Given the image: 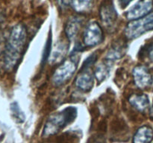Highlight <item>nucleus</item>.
I'll return each mask as SVG.
<instances>
[{"label":"nucleus","instance_id":"15","mask_svg":"<svg viewBox=\"0 0 153 143\" xmlns=\"http://www.w3.org/2000/svg\"><path fill=\"white\" fill-rule=\"evenodd\" d=\"M109 61L110 60H108V62L101 63L96 67L95 72H94V76H95L98 83L102 82L109 75L111 69V64L109 63Z\"/></svg>","mask_w":153,"mask_h":143},{"label":"nucleus","instance_id":"11","mask_svg":"<svg viewBox=\"0 0 153 143\" xmlns=\"http://www.w3.org/2000/svg\"><path fill=\"white\" fill-rule=\"evenodd\" d=\"M68 44L65 40L58 42L54 47L53 51L51 53L49 62L52 64H55L63 60L68 50Z\"/></svg>","mask_w":153,"mask_h":143},{"label":"nucleus","instance_id":"22","mask_svg":"<svg viewBox=\"0 0 153 143\" xmlns=\"http://www.w3.org/2000/svg\"><path fill=\"white\" fill-rule=\"evenodd\" d=\"M97 59V56L96 54H94V55H91L89 57H88L86 59V60L85 61L83 64V66H82V69H88L91 68V66L94 65V63L96 62V60Z\"/></svg>","mask_w":153,"mask_h":143},{"label":"nucleus","instance_id":"1","mask_svg":"<svg viewBox=\"0 0 153 143\" xmlns=\"http://www.w3.org/2000/svg\"><path fill=\"white\" fill-rule=\"evenodd\" d=\"M27 37V29L24 25L16 24L12 28L4 53V67L7 70H13L20 60Z\"/></svg>","mask_w":153,"mask_h":143},{"label":"nucleus","instance_id":"23","mask_svg":"<svg viewBox=\"0 0 153 143\" xmlns=\"http://www.w3.org/2000/svg\"><path fill=\"white\" fill-rule=\"evenodd\" d=\"M119 1L120 4L122 7H126L132 0H118Z\"/></svg>","mask_w":153,"mask_h":143},{"label":"nucleus","instance_id":"14","mask_svg":"<svg viewBox=\"0 0 153 143\" xmlns=\"http://www.w3.org/2000/svg\"><path fill=\"white\" fill-rule=\"evenodd\" d=\"M126 46L125 43L120 42V43H115L108 52L106 55V58L108 60H116L122 57L126 53Z\"/></svg>","mask_w":153,"mask_h":143},{"label":"nucleus","instance_id":"6","mask_svg":"<svg viewBox=\"0 0 153 143\" xmlns=\"http://www.w3.org/2000/svg\"><path fill=\"white\" fill-rule=\"evenodd\" d=\"M102 22L108 29H112L116 25L118 15L112 0H104L100 5Z\"/></svg>","mask_w":153,"mask_h":143},{"label":"nucleus","instance_id":"18","mask_svg":"<svg viewBox=\"0 0 153 143\" xmlns=\"http://www.w3.org/2000/svg\"><path fill=\"white\" fill-rule=\"evenodd\" d=\"M80 137L74 132H67L64 133L59 138V143H78Z\"/></svg>","mask_w":153,"mask_h":143},{"label":"nucleus","instance_id":"25","mask_svg":"<svg viewBox=\"0 0 153 143\" xmlns=\"http://www.w3.org/2000/svg\"><path fill=\"white\" fill-rule=\"evenodd\" d=\"M57 1H58V3H59L60 4H61V5L63 6L67 5V3L68 2V0H57Z\"/></svg>","mask_w":153,"mask_h":143},{"label":"nucleus","instance_id":"2","mask_svg":"<svg viewBox=\"0 0 153 143\" xmlns=\"http://www.w3.org/2000/svg\"><path fill=\"white\" fill-rule=\"evenodd\" d=\"M77 116V109L68 107L58 113L52 115L45 124L43 136L49 137L59 133L61 130L72 123Z\"/></svg>","mask_w":153,"mask_h":143},{"label":"nucleus","instance_id":"4","mask_svg":"<svg viewBox=\"0 0 153 143\" xmlns=\"http://www.w3.org/2000/svg\"><path fill=\"white\" fill-rule=\"evenodd\" d=\"M152 30L153 13H150L140 19L131 21L126 28L125 35L128 39L134 40Z\"/></svg>","mask_w":153,"mask_h":143},{"label":"nucleus","instance_id":"21","mask_svg":"<svg viewBox=\"0 0 153 143\" xmlns=\"http://www.w3.org/2000/svg\"><path fill=\"white\" fill-rule=\"evenodd\" d=\"M88 143H105L104 136L102 133L95 134L88 139Z\"/></svg>","mask_w":153,"mask_h":143},{"label":"nucleus","instance_id":"24","mask_svg":"<svg viewBox=\"0 0 153 143\" xmlns=\"http://www.w3.org/2000/svg\"><path fill=\"white\" fill-rule=\"evenodd\" d=\"M148 55H149V57L150 58V60H153V44L150 46L149 49V52H148Z\"/></svg>","mask_w":153,"mask_h":143},{"label":"nucleus","instance_id":"16","mask_svg":"<svg viewBox=\"0 0 153 143\" xmlns=\"http://www.w3.org/2000/svg\"><path fill=\"white\" fill-rule=\"evenodd\" d=\"M72 7L78 13H85L91 10L93 0H70Z\"/></svg>","mask_w":153,"mask_h":143},{"label":"nucleus","instance_id":"13","mask_svg":"<svg viewBox=\"0 0 153 143\" xmlns=\"http://www.w3.org/2000/svg\"><path fill=\"white\" fill-rule=\"evenodd\" d=\"M131 106L140 112H144L149 107V98L145 94H134L128 98Z\"/></svg>","mask_w":153,"mask_h":143},{"label":"nucleus","instance_id":"27","mask_svg":"<svg viewBox=\"0 0 153 143\" xmlns=\"http://www.w3.org/2000/svg\"><path fill=\"white\" fill-rule=\"evenodd\" d=\"M151 86H152V89H153V76H152V85H151Z\"/></svg>","mask_w":153,"mask_h":143},{"label":"nucleus","instance_id":"5","mask_svg":"<svg viewBox=\"0 0 153 143\" xmlns=\"http://www.w3.org/2000/svg\"><path fill=\"white\" fill-rule=\"evenodd\" d=\"M103 40L101 26L97 22H91L85 28L83 34L84 44L88 47H94L100 44Z\"/></svg>","mask_w":153,"mask_h":143},{"label":"nucleus","instance_id":"19","mask_svg":"<svg viewBox=\"0 0 153 143\" xmlns=\"http://www.w3.org/2000/svg\"><path fill=\"white\" fill-rule=\"evenodd\" d=\"M52 35H51V31H49V37L47 39V41H46V46H45L44 50L43 52V60H42V62L43 63H44L46 60H47L48 57L51 54V50H52Z\"/></svg>","mask_w":153,"mask_h":143},{"label":"nucleus","instance_id":"3","mask_svg":"<svg viewBox=\"0 0 153 143\" xmlns=\"http://www.w3.org/2000/svg\"><path fill=\"white\" fill-rule=\"evenodd\" d=\"M80 49H75V52L72 54L68 59L63 61L62 63L56 69L52 76V82L55 86H61L64 83H67L73 76L77 69L78 62Z\"/></svg>","mask_w":153,"mask_h":143},{"label":"nucleus","instance_id":"20","mask_svg":"<svg viewBox=\"0 0 153 143\" xmlns=\"http://www.w3.org/2000/svg\"><path fill=\"white\" fill-rule=\"evenodd\" d=\"M112 132L114 133L115 134H121L123 131H125L127 129V126L125 122H123L121 120H118L114 122V123L112 125Z\"/></svg>","mask_w":153,"mask_h":143},{"label":"nucleus","instance_id":"26","mask_svg":"<svg viewBox=\"0 0 153 143\" xmlns=\"http://www.w3.org/2000/svg\"><path fill=\"white\" fill-rule=\"evenodd\" d=\"M151 116H152L153 117V105H152V108H151Z\"/></svg>","mask_w":153,"mask_h":143},{"label":"nucleus","instance_id":"12","mask_svg":"<svg viewBox=\"0 0 153 143\" xmlns=\"http://www.w3.org/2000/svg\"><path fill=\"white\" fill-rule=\"evenodd\" d=\"M153 139V130L147 125L139 128L133 137V143H150Z\"/></svg>","mask_w":153,"mask_h":143},{"label":"nucleus","instance_id":"10","mask_svg":"<svg viewBox=\"0 0 153 143\" xmlns=\"http://www.w3.org/2000/svg\"><path fill=\"white\" fill-rule=\"evenodd\" d=\"M82 25V19L79 16H72L66 23L65 34L68 40L71 41L76 37Z\"/></svg>","mask_w":153,"mask_h":143},{"label":"nucleus","instance_id":"7","mask_svg":"<svg viewBox=\"0 0 153 143\" xmlns=\"http://www.w3.org/2000/svg\"><path fill=\"white\" fill-rule=\"evenodd\" d=\"M153 9V0H139L126 13L127 19L135 20L146 16Z\"/></svg>","mask_w":153,"mask_h":143},{"label":"nucleus","instance_id":"8","mask_svg":"<svg viewBox=\"0 0 153 143\" xmlns=\"http://www.w3.org/2000/svg\"><path fill=\"white\" fill-rule=\"evenodd\" d=\"M133 77L135 85L140 89H146L152 85V74L148 69L143 66L134 67L133 69Z\"/></svg>","mask_w":153,"mask_h":143},{"label":"nucleus","instance_id":"9","mask_svg":"<svg viewBox=\"0 0 153 143\" xmlns=\"http://www.w3.org/2000/svg\"><path fill=\"white\" fill-rule=\"evenodd\" d=\"M94 77L91 69H82L75 80L76 86L85 92L90 91L94 86Z\"/></svg>","mask_w":153,"mask_h":143},{"label":"nucleus","instance_id":"17","mask_svg":"<svg viewBox=\"0 0 153 143\" xmlns=\"http://www.w3.org/2000/svg\"><path fill=\"white\" fill-rule=\"evenodd\" d=\"M10 110L11 112V116L13 117V120L16 122V123H23L25 122V116L23 112L19 107V104L17 102L14 101V102L11 103L10 105Z\"/></svg>","mask_w":153,"mask_h":143}]
</instances>
